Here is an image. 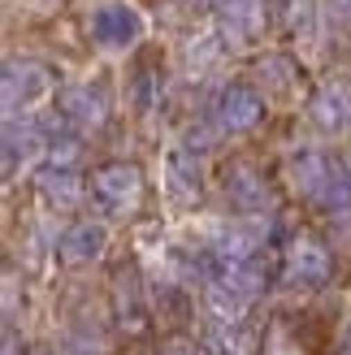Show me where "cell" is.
I'll return each mask as SVG.
<instances>
[{"instance_id": "cell-7", "label": "cell", "mask_w": 351, "mask_h": 355, "mask_svg": "<svg viewBox=\"0 0 351 355\" xmlns=\"http://www.w3.org/2000/svg\"><path fill=\"white\" fill-rule=\"evenodd\" d=\"M308 117L317 121L325 135L347 130V126H351V87L339 83V78L321 83L317 92H312V100H308Z\"/></svg>"}, {"instance_id": "cell-3", "label": "cell", "mask_w": 351, "mask_h": 355, "mask_svg": "<svg viewBox=\"0 0 351 355\" xmlns=\"http://www.w3.org/2000/svg\"><path fill=\"white\" fill-rule=\"evenodd\" d=\"M260 117H265V100H260L256 87H248V83H230V87L217 96L213 121H217L221 135H248V130L260 126Z\"/></svg>"}, {"instance_id": "cell-20", "label": "cell", "mask_w": 351, "mask_h": 355, "mask_svg": "<svg viewBox=\"0 0 351 355\" xmlns=\"http://www.w3.org/2000/svg\"><path fill=\"white\" fill-rule=\"evenodd\" d=\"M334 9H339V13L347 17V22H351V0H334Z\"/></svg>"}, {"instance_id": "cell-13", "label": "cell", "mask_w": 351, "mask_h": 355, "mask_svg": "<svg viewBox=\"0 0 351 355\" xmlns=\"http://www.w3.org/2000/svg\"><path fill=\"white\" fill-rule=\"evenodd\" d=\"M44 148H48V139L40 135V126H35V121H17L9 113V121H5V178L17 169V161H31V156L44 152Z\"/></svg>"}, {"instance_id": "cell-14", "label": "cell", "mask_w": 351, "mask_h": 355, "mask_svg": "<svg viewBox=\"0 0 351 355\" xmlns=\"http://www.w3.org/2000/svg\"><path fill=\"white\" fill-rule=\"evenodd\" d=\"M312 204H317L321 212H347L351 208V169H347V161H339V156H329V169H325V182H321V191L312 195Z\"/></svg>"}, {"instance_id": "cell-4", "label": "cell", "mask_w": 351, "mask_h": 355, "mask_svg": "<svg viewBox=\"0 0 351 355\" xmlns=\"http://www.w3.org/2000/svg\"><path fill=\"white\" fill-rule=\"evenodd\" d=\"M286 277L304 291H321L334 277V256L325 252L317 239H295L291 256H286Z\"/></svg>"}, {"instance_id": "cell-10", "label": "cell", "mask_w": 351, "mask_h": 355, "mask_svg": "<svg viewBox=\"0 0 351 355\" xmlns=\"http://www.w3.org/2000/svg\"><path fill=\"white\" fill-rule=\"evenodd\" d=\"M225 204L230 208H239V212H265L269 204H273V191H269V182L260 178L252 165H230L225 169Z\"/></svg>"}, {"instance_id": "cell-11", "label": "cell", "mask_w": 351, "mask_h": 355, "mask_svg": "<svg viewBox=\"0 0 351 355\" xmlns=\"http://www.w3.org/2000/svg\"><path fill=\"white\" fill-rule=\"evenodd\" d=\"M113 308H117V325L126 334H144L148 329V308H144V299H139L135 269H117V277H113Z\"/></svg>"}, {"instance_id": "cell-15", "label": "cell", "mask_w": 351, "mask_h": 355, "mask_svg": "<svg viewBox=\"0 0 351 355\" xmlns=\"http://www.w3.org/2000/svg\"><path fill=\"white\" fill-rule=\"evenodd\" d=\"M325 169H329V156L321 152H312V148H300V152H291V161H286V173H291V182L300 195H317L321 182H325Z\"/></svg>"}, {"instance_id": "cell-5", "label": "cell", "mask_w": 351, "mask_h": 355, "mask_svg": "<svg viewBox=\"0 0 351 355\" xmlns=\"http://www.w3.org/2000/svg\"><path fill=\"white\" fill-rule=\"evenodd\" d=\"M48 92H52V74L40 61H9L5 65V109L9 113L40 104Z\"/></svg>"}, {"instance_id": "cell-2", "label": "cell", "mask_w": 351, "mask_h": 355, "mask_svg": "<svg viewBox=\"0 0 351 355\" xmlns=\"http://www.w3.org/2000/svg\"><path fill=\"white\" fill-rule=\"evenodd\" d=\"M139 35H144V17H139V9H130L126 0H109V5H100L92 13V40L109 52L135 48Z\"/></svg>"}, {"instance_id": "cell-12", "label": "cell", "mask_w": 351, "mask_h": 355, "mask_svg": "<svg viewBox=\"0 0 351 355\" xmlns=\"http://www.w3.org/2000/svg\"><path fill=\"white\" fill-rule=\"evenodd\" d=\"M35 191H40V200L48 208H74L83 200V178L74 169H57V165H48L35 173Z\"/></svg>"}, {"instance_id": "cell-9", "label": "cell", "mask_w": 351, "mask_h": 355, "mask_svg": "<svg viewBox=\"0 0 351 355\" xmlns=\"http://www.w3.org/2000/svg\"><path fill=\"white\" fill-rule=\"evenodd\" d=\"M104 247H109V230H104L100 221H74V225H69L65 234L57 239V256H61V264L78 269V264L100 260Z\"/></svg>"}, {"instance_id": "cell-18", "label": "cell", "mask_w": 351, "mask_h": 355, "mask_svg": "<svg viewBox=\"0 0 351 355\" xmlns=\"http://www.w3.org/2000/svg\"><path fill=\"white\" fill-rule=\"evenodd\" d=\"M156 355H204V351H200V343L191 338V334L173 329V334H165V338H161V347H156Z\"/></svg>"}, {"instance_id": "cell-21", "label": "cell", "mask_w": 351, "mask_h": 355, "mask_svg": "<svg viewBox=\"0 0 351 355\" xmlns=\"http://www.w3.org/2000/svg\"><path fill=\"white\" fill-rule=\"evenodd\" d=\"M40 355H52V351H40Z\"/></svg>"}, {"instance_id": "cell-17", "label": "cell", "mask_w": 351, "mask_h": 355, "mask_svg": "<svg viewBox=\"0 0 351 355\" xmlns=\"http://www.w3.org/2000/svg\"><path fill=\"white\" fill-rule=\"evenodd\" d=\"M78 152H83V139L78 135L48 139V165H57V169H69V165L78 161Z\"/></svg>"}, {"instance_id": "cell-16", "label": "cell", "mask_w": 351, "mask_h": 355, "mask_svg": "<svg viewBox=\"0 0 351 355\" xmlns=\"http://www.w3.org/2000/svg\"><path fill=\"white\" fill-rule=\"evenodd\" d=\"M165 178H169V187L178 191V200H200V165H196L191 152L173 148L165 156Z\"/></svg>"}, {"instance_id": "cell-1", "label": "cell", "mask_w": 351, "mask_h": 355, "mask_svg": "<svg viewBox=\"0 0 351 355\" xmlns=\"http://www.w3.org/2000/svg\"><path fill=\"white\" fill-rule=\"evenodd\" d=\"M87 187H92L96 204L104 212H130L144 200V169L130 165V161H109V165L92 169V182Z\"/></svg>"}, {"instance_id": "cell-6", "label": "cell", "mask_w": 351, "mask_h": 355, "mask_svg": "<svg viewBox=\"0 0 351 355\" xmlns=\"http://www.w3.org/2000/svg\"><path fill=\"white\" fill-rule=\"evenodd\" d=\"M57 113H61V121H69V126H78V130H96V126H104V117H109V100L100 96V87L74 83V87H61Z\"/></svg>"}, {"instance_id": "cell-19", "label": "cell", "mask_w": 351, "mask_h": 355, "mask_svg": "<svg viewBox=\"0 0 351 355\" xmlns=\"http://www.w3.org/2000/svg\"><path fill=\"white\" fill-rule=\"evenodd\" d=\"M0 355H26V347L17 343V334H13V329H5V343H0Z\"/></svg>"}, {"instance_id": "cell-8", "label": "cell", "mask_w": 351, "mask_h": 355, "mask_svg": "<svg viewBox=\"0 0 351 355\" xmlns=\"http://www.w3.org/2000/svg\"><path fill=\"white\" fill-rule=\"evenodd\" d=\"M208 5L234 40H256L269 26V0H208Z\"/></svg>"}]
</instances>
